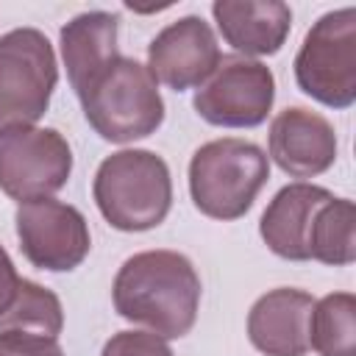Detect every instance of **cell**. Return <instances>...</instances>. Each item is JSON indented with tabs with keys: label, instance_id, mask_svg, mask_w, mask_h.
Instances as JSON below:
<instances>
[{
	"label": "cell",
	"instance_id": "17",
	"mask_svg": "<svg viewBox=\"0 0 356 356\" xmlns=\"http://www.w3.org/2000/svg\"><path fill=\"white\" fill-rule=\"evenodd\" d=\"M309 348L317 356H356L353 292H331L314 300L309 317Z\"/></svg>",
	"mask_w": 356,
	"mask_h": 356
},
{
	"label": "cell",
	"instance_id": "4",
	"mask_svg": "<svg viewBox=\"0 0 356 356\" xmlns=\"http://www.w3.org/2000/svg\"><path fill=\"white\" fill-rule=\"evenodd\" d=\"M270 178L267 153L239 136L200 145L189 159V195L200 214L211 220H239Z\"/></svg>",
	"mask_w": 356,
	"mask_h": 356
},
{
	"label": "cell",
	"instance_id": "20",
	"mask_svg": "<svg viewBox=\"0 0 356 356\" xmlns=\"http://www.w3.org/2000/svg\"><path fill=\"white\" fill-rule=\"evenodd\" d=\"M0 356H67L58 339L28 334V331H0Z\"/></svg>",
	"mask_w": 356,
	"mask_h": 356
},
{
	"label": "cell",
	"instance_id": "18",
	"mask_svg": "<svg viewBox=\"0 0 356 356\" xmlns=\"http://www.w3.org/2000/svg\"><path fill=\"white\" fill-rule=\"evenodd\" d=\"M64 328V306L58 295L36 281L19 278L11 306L0 314V331H28L58 339Z\"/></svg>",
	"mask_w": 356,
	"mask_h": 356
},
{
	"label": "cell",
	"instance_id": "14",
	"mask_svg": "<svg viewBox=\"0 0 356 356\" xmlns=\"http://www.w3.org/2000/svg\"><path fill=\"white\" fill-rule=\"evenodd\" d=\"M334 192H328L325 186L309 181L281 186L259 220V236L278 259L309 261V228L317 209Z\"/></svg>",
	"mask_w": 356,
	"mask_h": 356
},
{
	"label": "cell",
	"instance_id": "1",
	"mask_svg": "<svg viewBox=\"0 0 356 356\" xmlns=\"http://www.w3.org/2000/svg\"><path fill=\"white\" fill-rule=\"evenodd\" d=\"M203 284L195 264L178 250H142L122 261L111 284L114 312L164 339L192 331Z\"/></svg>",
	"mask_w": 356,
	"mask_h": 356
},
{
	"label": "cell",
	"instance_id": "7",
	"mask_svg": "<svg viewBox=\"0 0 356 356\" xmlns=\"http://www.w3.org/2000/svg\"><path fill=\"white\" fill-rule=\"evenodd\" d=\"M72 175V147L64 134L42 125L0 131V192L11 200L53 197Z\"/></svg>",
	"mask_w": 356,
	"mask_h": 356
},
{
	"label": "cell",
	"instance_id": "21",
	"mask_svg": "<svg viewBox=\"0 0 356 356\" xmlns=\"http://www.w3.org/2000/svg\"><path fill=\"white\" fill-rule=\"evenodd\" d=\"M17 286H19V273H17L8 250L0 245V314L11 306V300L17 295Z\"/></svg>",
	"mask_w": 356,
	"mask_h": 356
},
{
	"label": "cell",
	"instance_id": "19",
	"mask_svg": "<svg viewBox=\"0 0 356 356\" xmlns=\"http://www.w3.org/2000/svg\"><path fill=\"white\" fill-rule=\"evenodd\" d=\"M100 356H175L170 342L153 331H117Z\"/></svg>",
	"mask_w": 356,
	"mask_h": 356
},
{
	"label": "cell",
	"instance_id": "10",
	"mask_svg": "<svg viewBox=\"0 0 356 356\" xmlns=\"http://www.w3.org/2000/svg\"><path fill=\"white\" fill-rule=\"evenodd\" d=\"M220 58L217 36L197 14H186L164 25L147 44V70L172 92L197 89L214 72Z\"/></svg>",
	"mask_w": 356,
	"mask_h": 356
},
{
	"label": "cell",
	"instance_id": "15",
	"mask_svg": "<svg viewBox=\"0 0 356 356\" xmlns=\"http://www.w3.org/2000/svg\"><path fill=\"white\" fill-rule=\"evenodd\" d=\"M117 31H120V17L100 8L83 11L61 28L58 36L61 58L75 95H81L120 56Z\"/></svg>",
	"mask_w": 356,
	"mask_h": 356
},
{
	"label": "cell",
	"instance_id": "13",
	"mask_svg": "<svg viewBox=\"0 0 356 356\" xmlns=\"http://www.w3.org/2000/svg\"><path fill=\"white\" fill-rule=\"evenodd\" d=\"M211 17L225 44L245 58L275 56L292 31V8L281 0H214Z\"/></svg>",
	"mask_w": 356,
	"mask_h": 356
},
{
	"label": "cell",
	"instance_id": "5",
	"mask_svg": "<svg viewBox=\"0 0 356 356\" xmlns=\"http://www.w3.org/2000/svg\"><path fill=\"white\" fill-rule=\"evenodd\" d=\"M292 67L306 97L328 108H350L356 103V8L323 14L306 31Z\"/></svg>",
	"mask_w": 356,
	"mask_h": 356
},
{
	"label": "cell",
	"instance_id": "8",
	"mask_svg": "<svg viewBox=\"0 0 356 356\" xmlns=\"http://www.w3.org/2000/svg\"><path fill=\"white\" fill-rule=\"evenodd\" d=\"M275 103V75L259 58L222 56L214 72L195 89L192 106L217 128H256Z\"/></svg>",
	"mask_w": 356,
	"mask_h": 356
},
{
	"label": "cell",
	"instance_id": "9",
	"mask_svg": "<svg viewBox=\"0 0 356 356\" xmlns=\"http://www.w3.org/2000/svg\"><path fill=\"white\" fill-rule=\"evenodd\" d=\"M14 225L19 250L36 270L70 273L92 250L89 222L81 214V209L56 197L19 203Z\"/></svg>",
	"mask_w": 356,
	"mask_h": 356
},
{
	"label": "cell",
	"instance_id": "16",
	"mask_svg": "<svg viewBox=\"0 0 356 356\" xmlns=\"http://www.w3.org/2000/svg\"><path fill=\"white\" fill-rule=\"evenodd\" d=\"M309 261L348 267L356 261V206L348 197H328L309 228Z\"/></svg>",
	"mask_w": 356,
	"mask_h": 356
},
{
	"label": "cell",
	"instance_id": "11",
	"mask_svg": "<svg viewBox=\"0 0 356 356\" xmlns=\"http://www.w3.org/2000/svg\"><path fill=\"white\" fill-rule=\"evenodd\" d=\"M267 159L289 178H317L337 161V131L323 114L306 106H286L270 122Z\"/></svg>",
	"mask_w": 356,
	"mask_h": 356
},
{
	"label": "cell",
	"instance_id": "3",
	"mask_svg": "<svg viewBox=\"0 0 356 356\" xmlns=\"http://www.w3.org/2000/svg\"><path fill=\"white\" fill-rule=\"evenodd\" d=\"M78 100L92 131L111 145L145 139L164 122L159 81L147 64L131 56H117L78 95Z\"/></svg>",
	"mask_w": 356,
	"mask_h": 356
},
{
	"label": "cell",
	"instance_id": "12",
	"mask_svg": "<svg viewBox=\"0 0 356 356\" xmlns=\"http://www.w3.org/2000/svg\"><path fill=\"white\" fill-rule=\"evenodd\" d=\"M314 298L298 286H278L256 298L248 312V339L264 356H306Z\"/></svg>",
	"mask_w": 356,
	"mask_h": 356
},
{
	"label": "cell",
	"instance_id": "2",
	"mask_svg": "<svg viewBox=\"0 0 356 356\" xmlns=\"http://www.w3.org/2000/svg\"><path fill=\"white\" fill-rule=\"evenodd\" d=\"M92 197L111 228L125 234L150 231L172 209V175L159 153L125 147L100 161Z\"/></svg>",
	"mask_w": 356,
	"mask_h": 356
},
{
	"label": "cell",
	"instance_id": "6",
	"mask_svg": "<svg viewBox=\"0 0 356 356\" xmlns=\"http://www.w3.org/2000/svg\"><path fill=\"white\" fill-rule=\"evenodd\" d=\"M56 83V50L39 28H14L0 36V131L36 125Z\"/></svg>",
	"mask_w": 356,
	"mask_h": 356
}]
</instances>
